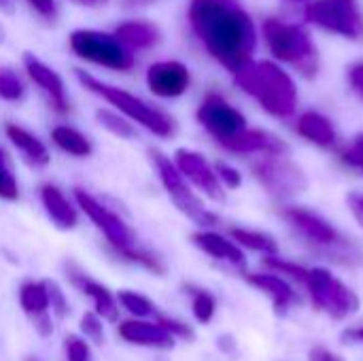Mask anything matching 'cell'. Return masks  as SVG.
Instances as JSON below:
<instances>
[{
	"label": "cell",
	"mask_w": 363,
	"mask_h": 361,
	"mask_svg": "<svg viewBox=\"0 0 363 361\" xmlns=\"http://www.w3.org/2000/svg\"><path fill=\"white\" fill-rule=\"evenodd\" d=\"M40 202L47 213V217L60 228V230H72L79 223V213L77 206L62 194L60 187L47 183L40 187Z\"/></svg>",
	"instance_id": "603a6c76"
},
{
	"label": "cell",
	"mask_w": 363,
	"mask_h": 361,
	"mask_svg": "<svg viewBox=\"0 0 363 361\" xmlns=\"http://www.w3.org/2000/svg\"><path fill=\"white\" fill-rule=\"evenodd\" d=\"M291 2H304V0H291Z\"/></svg>",
	"instance_id": "c3c4849f"
},
{
	"label": "cell",
	"mask_w": 363,
	"mask_h": 361,
	"mask_svg": "<svg viewBox=\"0 0 363 361\" xmlns=\"http://www.w3.org/2000/svg\"><path fill=\"white\" fill-rule=\"evenodd\" d=\"M345 340H351V343H362L363 345V326L362 328H351L342 334Z\"/></svg>",
	"instance_id": "f6af8a7d"
},
{
	"label": "cell",
	"mask_w": 363,
	"mask_h": 361,
	"mask_svg": "<svg viewBox=\"0 0 363 361\" xmlns=\"http://www.w3.org/2000/svg\"><path fill=\"white\" fill-rule=\"evenodd\" d=\"M26 361H36V360H26Z\"/></svg>",
	"instance_id": "681fc988"
},
{
	"label": "cell",
	"mask_w": 363,
	"mask_h": 361,
	"mask_svg": "<svg viewBox=\"0 0 363 361\" xmlns=\"http://www.w3.org/2000/svg\"><path fill=\"white\" fill-rule=\"evenodd\" d=\"M223 149L238 155H289V145L277 134L262 128H247L236 138L223 145Z\"/></svg>",
	"instance_id": "2e32d148"
},
{
	"label": "cell",
	"mask_w": 363,
	"mask_h": 361,
	"mask_svg": "<svg viewBox=\"0 0 363 361\" xmlns=\"http://www.w3.org/2000/svg\"><path fill=\"white\" fill-rule=\"evenodd\" d=\"M236 85L249 94L268 115L277 119H289L298 109V87L291 74L270 60L247 64L234 74Z\"/></svg>",
	"instance_id": "7a4b0ae2"
},
{
	"label": "cell",
	"mask_w": 363,
	"mask_h": 361,
	"mask_svg": "<svg viewBox=\"0 0 363 361\" xmlns=\"http://www.w3.org/2000/svg\"><path fill=\"white\" fill-rule=\"evenodd\" d=\"M213 168H215V174H217L219 183H221L225 189H238V187L242 185V174H240L234 166H230V164H225V162H215Z\"/></svg>",
	"instance_id": "8d00e7d4"
},
{
	"label": "cell",
	"mask_w": 363,
	"mask_h": 361,
	"mask_svg": "<svg viewBox=\"0 0 363 361\" xmlns=\"http://www.w3.org/2000/svg\"><path fill=\"white\" fill-rule=\"evenodd\" d=\"M115 298H117V304H121V309L128 311L134 319H147V317H151V315L157 313L155 311V304L147 296H143L138 291L121 289Z\"/></svg>",
	"instance_id": "f1b7e54d"
},
{
	"label": "cell",
	"mask_w": 363,
	"mask_h": 361,
	"mask_svg": "<svg viewBox=\"0 0 363 361\" xmlns=\"http://www.w3.org/2000/svg\"><path fill=\"white\" fill-rule=\"evenodd\" d=\"M187 17L208 55L225 70L236 74L253 62L257 32L236 0H191Z\"/></svg>",
	"instance_id": "6da1fadb"
},
{
	"label": "cell",
	"mask_w": 363,
	"mask_h": 361,
	"mask_svg": "<svg viewBox=\"0 0 363 361\" xmlns=\"http://www.w3.org/2000/svg\"><path fill=\"white\" fill-rule=\"evenodd\" d=\"M245 281L272 300L277 315H285L289 309H294L300 302L294 287L274 272H245Z\"/></svg>",
	"instance_id": "d6986e66"
},
{
	"label": "cell",
	"mask_w": 363,
	"mask_h": 361,
	"mask_svg": "<svg viewBox=\"0 0 363 361\" xmlns=\"http://www.w3.org/2000/svg\"><path fill=\"white\" fill-rule=\"evenodd\" d=\"M23 81L19 79V74L13 68H0V100L6 102H17L23 98Z\"/></svg>",
	"instance_id": "1f68e13d"
},
{
	"label": "cell",
	"mask_w": 363,
	"mask_h": 361,
	"mask_svg": "<svg viewBox=\"0 0 363 361\" xmlns=\"http://www.w3.org/2000/svg\"><path fill=\"white\" fill-rule=\"evenodd\" d=\"M151 160L155 164L157 177L166 189V194L170 196V200L174 202V206L196 226L202 228H215L219 223V217L208 211L202 202V198L191 189V185L183 179V174L179 172V168L174 166V162L164 155L162 151H151Z\"/></svg>",
	"instance_id": "ba28073f"
},
{
	"label": "cell",
	"mask_w": 363,
	"mask_h": 361,
	"mask_svg": "<svg viewBox=\"0 0 363 361\" xmlns=\"http://www.w3.org/2000/svg\"><path fill=\"white\" fill-rule=\"evenodd\" d=\"M79 4H85V6H100V4H106L108 0H74Z\"/></svg>",
	"instance_id": "bcb514c9"
},
{
	"label": "cell",
	"mask_w": 363,
	"mask_h": 361,
	"mask_svg": "<svg viewBox=\"0 0 363 361\" xmlns=\"http://www.w3.org/2000/svg\"><path fill=\"white\" fill-rule=\"evenodd\" d=\"M191 313L196 317L198 323L206 326L213 321L215 313H217V300L211 291L206 289H198V287H191Z\"/></svg>",
	"instance_id": "f546056e"
},
{
	"label": "cell",
	"mask_w": 363,
	"mask_h": 361,
	"mask_svg": "<svg viewBox=\"0 0 363 361\" xmlns=\"http://www.w3.org/2000/svg\"><path fill=\"white\" fill-rule=\"evenodd\" d=\"M117 334L121 340L134 347H145V349H155V351H170L174 349V338L155 321H145V319H128L121 321L117 328Z\"/></svg>",
	"instance_id": "e0dca14e"
},
{
	"label": "cell",
	"mask_w": 363,
	"mask_h": 361,
	"mask_svg": "<svg viewBox=\"0 0 363 361\" xmlns=\"http://www.w3.org/2000/svg\"><path fill=\"white\" fill-rule=\"evenodd\" d=\"M191 240L208 257L223 262V264H230L232 268L245 270V266H247L245 251L232 238H225L223 234H217L213 230H202V232H196L191 236Z\"/></svg>",
	"instance_id": "ffe728a7"
},
{
	"label": "cell",
	"mask_w": 363,
	"mask_h": 361,
	"mask_svg": "<svg viewBox=\"0 0 363 361\" xmlns=\"http://www.w3.org/2000/svg\"><path fill=\"white\" fill-rule=\"evenodd\" d=\"M296 132L304 140H308V143H313V145H317L321 149L334 147L336 145V138H338L332 119L325 117L319 111H306V113H302L298 117V121H296Z\"/></svg>",
	"instance_id": "7402d4cb"
},
{
	"label": "cell",
	"mask_w": 363,
	"mask_h": 361,
	"mask_svg": "<svg viewBox=\"0 0 363 361\" xmlns=\"http://www.w3.org/2000/svg\"><path fill=\"white\" fill-rule=\"evenodd\" d=\"M304 17L308 23L342 38H363V13L357 0H311Z\"/></svg>",
	"instance_id": "9c48e42d"
},
{
	"label": "cell",
	"mask_w": 363,
	"mask_h": 361,
	"mask_svg": "<svg viewBox=\"0 0 363 361\" xmlns=\"http://www.w3.org/2000/svg\"><path fill=\"white\" fill-rule=\"evenodd\" d=\"M81 332L85 334V340H94L96 345L104 343V326H102V319L94 311L81 317Z\"/></svg>",
	"instance_id": "d590c367"
},
{
	"label": "cell",
	"mask_w": 363,
	"mask_h": 361,
	"mask_svg": "<svg viewBox=\"0 0 363 361\" xmlns=\"http://www.w3.org/2000/svg\"><path fill=\"white\" fill-rule=\"evenodd\" d=\"M6 136L13 143V147L23 155V160L34 166V168H45L51 162V155L45 147V143L40 138H36L32 132H28L26 128L17 126V123H6Z\"/></svg>",
	"instance_id": "cb8c5ba5"
},
{
	"label": "cell",
	"mask_w": 363,
	"mask_h": 361,
	"mask_svg": "<svg viewBox=\"0 0 363 361\" xmlns=\"http://www.w3.org/2000/svg\"><path fill=\"white\" fill-rule=\"evenodd\" d=\"M230 238H232L240 249L259 253V255H264V257L279 255V243H277L274 236H270L268 232L249 230V228H230Z\"/></svg>",
	"instance_id": "484cf974"
},
{
	"label": "cell",
	"mask_w": 363,
	"mask_h": 361,
	"mask_svg": "<svg viewBox=\"0 0 363 361\" xmlns=\"http://www.w3.org/2000/svg\"><path fill=\"white\" fill-rule=\"evenodd\" d=\"M347 81L351 85V89L363 100V62H355L349 66L347 70Z\"/></svg>",
	"instance_id": "ab89813d"
},
{
	"label": "cell",
	"mask_w": 363,
	"mask_h": 361,
	"mask_svg": "<svg viewBox=\"0 0 363 361\" xmlns=\"http://www.w3.org/2000/svg\"><path fill=\"white\" fill-rule=\"evenodd\" d=\"M115 38L128 49H149L160 40V30L155 23L145 19H128L121 21L115 30Z\"/></svg>",
	"instance_id": "d4e9b609"
},
{
	"label": "cell",
	"mask_w": 363,
	"mask_h": 361,
	"mask_svg": "<svg viewBox=\"0 0 363 361\" xmlns=\"http://www.w3.org/2000/svg\"><path fill=\"white\" fill-rule=\"evenodd\" d=\"M217 345H219V349H221L225 355H232V353L236 351V343H234V338H232V336H228V334H225V336H221Z\"/></svg>",
	"instance_id": "ee69618b"
},
{
	"label": "cell",
	"mask_w": 363,
	"mask_h": 361,
	"mask_svg": "<svg viewBox=\"0 0 363 361\" xmlns=\"http://www.w3.org/2000/svg\"><path fill=\"white\" fill-rule=\"evenodd\" d=\"M362 172H363V168H362Z\"/></svg>",
	"instance_id": "816d5d0a"
},
{
	"label": "cell",
	"mask_w": 363,
	"mask_h": 361,
	"mask_svg": "<svg viewBox=\"0 0 363 361\" xmlns=\"http://www.w3.org/2000/svg\"><path fill=\"white\" fill-rule=\"evenodd\" d=\"M340 160L345 162V164H349V166H353V168H363V132L362 134H357L355 136V140H353V145L351 147H347L342 153H340Z\"/></svg>",
	"instance_id": "f35d334b"
},
{
	"label": "cell",
	"mask_w": 363,
	"mask_h": 361,
	"mask_svg": "<svg viewBox=\"0 0 363 361\" xmlns=\"http://www.w3.org/2000/svg\"><path fill=\"white\" fill-rule=\"evenodd\" d=\"M172 162L179 168V172L183 174V179L191 187H196L198 191H202L213 202H223L225 200V189L219 183L213 164L202 153L191 151V149H177Z\"/></svg>",
	"instance_id": "4fadbf2b"
},
{
	"label": "cell",
	"mask_w": 363,
	"mask_h": 361,
	"mask_svg": "<svg viewBox=\"0 0 363 361\" xmlns=\"http://www.w3.org/2000/svg\"><path fill=\"white\" fill-rule=\"evenodd\" d=\"M308 361H345V357H340L338 353H334L332 349H328L323 345H315L308 351Z\"/></svg>",
	"instance_id": "7bdbcfd3"
},
{
	"label": "cell",
	"mask_w": 363,
	"mask_h": 361,
	"mask_svg": "<svg viewBox=\"0 0 363 361\" xmlns=\"http://www.w3.org/2000/svg\"><path fill=\"white\" fill-rule=\"evenodd\" d=\"M70 281L74 287L81 289L83 296H87L94 304V313L102 319V321H117L119 319V304H117V298L104 287L100 285L98 281L89 279L87 274L83 272H74L70 274Z\"/></svg>",
	"instance_id": "44dd1931"
},
{
	"label": "cell",
	"mask_w": 363,
	"mask_h": 361,
	"mask_svg": "<svg viewBox=\"0 0 363 361\" xmlns=\"http://www.w3.org/2000/svg\"><path fill=\"white\" fill-rule=\"evenodd\" d=\"M19 306L32 319L34 330L40 336H51V313H49V296L45 281H28L19 287Z\"/></svg>",
	"instance_id": "ac0fdd59"
},
{
	"label": "cell",
	"mask_w": 363,
	"mask_h": 361,
	"mask_svg": "<svg viewBox=\"0 0 363 361\" xmlns=\"http://www.w3.org/2000/svg\"><path fill=\"white\" fill-rule=\"evenodd\" d=\"M249 166L264 191L279 202L291 200L308 189L306 172L289 155H257Z\"/></svg>",
	"instance_id": "52a82bcc"
},
{
	"label": "cell",
	"mask_w": 363,
	"mask_h": 361,
	"mask_svg": "<svg viewBox=\"0 0 363 361\" xmlns=\"http://www.w3.org/2000/svg\"><path fill=\"white\" fill-rule=\"evenodd\" d=\"M279 215L285 219V223L298 234V238L304 243V247L311 253H319L323 249H330L338 243H342L347 236L340 234L328 219H323L319 213L304 209V206H283Z\"/></svg>",
	"instance_id": "8fae6325"
},
{
	"label": "cell",
	"mask_w": 363,
	"mask_h": 361,
	"mask_svg": "<svg viewBox=\"0 0 363 361\" xmlns=\"http://www.w3.org/2000/svg\"><path fill=\"white\" fill-rule=\"evenodd\" d=\"M200 126L223 147L232 138H236L242 130H247V117L232 106L223 96L219 94H206L202 104L196 113Z\"/></svg>",
	"instance_id": "7c38bea8"
},
{
	"label": "cell",
	"mask_w": 363,
	"mask_h": 361,
	"mask_svg": "<svg viewBox=\"0 0 363 361\" xmlns=\"http://www.w3.org/2000/svg\"><path fill=\"white\" fill-rule=\"evenodd\" d=\"M145 2H149V0H125V4H130V6H136V4H145Z\"/></svg>",
	"instance_id": "7dc6e473"
},
{
	"label": "cell",
	"mask_w": 363,
	"mask_h": 361,
	"mask_svg": "<svg viewBox=\"0 0 363 361\" xmlns=\"http://www.w3.org/2000/svg\"><path fill=\"white\" fill-rule=\"evenodd\" d=\"M47 287V296H49V313H53L57 319H64L68 315V300L64 296V291L60 289V285L55 281H45Z\"/></svg>",
	"instance_id": "e575fe53"
},
{
	"label": "cell",
	"mask_w": 363,
	"mask_h": 361,
	"mask_svg": "<svg viewBox=\"0 0 363 361\" xmlns=\"http://www.w3.org/2000/svg\"><path fill=\"white\" fill-rule=\"evenodd\" d=\"M74 200H77V206L94 221V226L104 234V238L108 240V245L125 260L130 262H136L140 266H145L147 270L155 272V274H162L164 272V266L162 262L149 253V251H143L138 245H136V236L134 232L130 230V226L117 215L113 213L108 206H104L98 198H94L91 194H87L85 189L77 187L74 189Z\"/></svg>",
	"instance_id": "3957f363"
},
{
	"label": "cell",
	"mask_w": 363,
	"mask_h": 361,
	"mask_svg": "<svg viewBox=\"0 0 363 361\" xmlns=\"http://www.w3.org/2000/svg\"><path fill=\"white\" fill-rule=\"evenodd\" d=\"M19 198V185L13 172V166L6 157V153L0 149V200H17Z\"/></svg>",
	"instance_id": "d6a6232c"
},
{
	"label": "cell",
	"mask_w": 363,
	"mask_h": 361,
	"mask_svg": "<svg viewBox=\"0 0 363 361\" xmlns=\"http://www.w3.org/2000/svg\"><path fill=\"white\" fill-rule=\"evenodd\" d=\"M23 68H26L28 77L45 91L53 111H57L60 115H66L70 111V104L66 98V87H64L62 77L32 53H23Z\"/></svg>",
	"instance_id": "9a60e30c"
},
{
	"label": "cell",
	"mask_w": 363,
	"mask_h": 361,
	"mask_svg": "<svg viewBox=\"0 0 363 361\" xmlns=\"http://www.w3.org/2000/svg\"><path fill=\"white\" fill-rule=\"evenodd\" d=\"M264 268L270 270V272H274V274H279V277H283V279H291V281H296V283H300V285L306 283L308 272H311V268H306V266H302V264H298V262L285 260V257H281V255L264 257Z\"/></svg>",
	"instance_id": "83f0119b"
},
{
	"label": "cell",
	"mask_w": 363,
	"mask_h": 361,
	"mask_svg": "<svg viewBox=\"0 0 363 361\" xmlns=\"http://www.w3.org/2000/svg\"><path fill=\"white\" fill-rule=\"evenodd\" d=\"M304 287L313 306L334 321L353 317L362 306L359 296L325 268H311Z\"/></svg>",
	"instance_id": "8992f818"
},
{
	"label": "cell",
	"mask_w": 363,
	"mask_h": 361,
	"mask_svg": "<svg viewBox=\"0 0 363 361\" xmlns=\"http://www.w3.org/2000/svg\"><path fill=\"white\" fill-rule=\"evenodd\" d=\"M51 140L60 151H64L72 157H89L94 151L91 140L85 134H81L77 128H70V126H55L51 130Z\"/></svg>",
	"instance_id": "4316f807"
},
{
	"label": "cell",
	"mask_w": 363,
	"mask_h": 361,
	"mask_svg": "<svg viewBox=\"0 0 363 361\" xmlns=\"http://www.w3.org/2000/svg\"><path fill=\"white\" fill-rule=\"evenodd\" d=\"M70 49L77 57L111 70H130L134 66L132 51H128L115 38V34L96 30H74L70 34Z\"/></svg>",
	"instance_id": "30bf717a"
},
{
	"label": "cell",
	"mask_w": 363,
	"mask_h": 361,
	"mask_svg": "<svg viewBox=\"0 0 363 361\" xmlns=\"http://www.w3.org/2000/svg\"><path fill=\"white\" fill-rule=\"evenodd\" d=\"M96 119L104 130H108L111 134H115L119 138H134L136 136V128L130 121H125L123 117H119L117 113H111L106 109H98Z\"/></svg>",
	"instance_id": "4dcf8cb0"
},
{
	"label": "cell",
	"mask_w": 363,
	"mask_h": 361,
	"mask_svg": "<svg viewBox=\"0 0 363 361\" xmlns=\"http://www.w3.org/2000/svg\"><path fill=\"white\" fill-rule=\"evenodd\" d=\"M268 51L277 62L294 66L304 79H315L319 72V51L306 28L268 17L262 26Z\"/></svg>",
	"instance_id": "277c9868"
},
{
	"label": "cell",
	"mask_w": 363,
	"mask_h": 361,
	"mask_svg": "<svg viewBox=\"0 0 363 361\" xmlns=\"http://www.w3.org/2000/svg\"><path fill=\"white\" fill-rule=\"evenodd\" d=\"M0 2H4V0H0Z\"/></svg>",
	"instance_id": "f907efd6"
},
{
	"label": "cell",
	"mask_w": 363,
	"mask_h": 361,
	"mask_svg": "<svg viewBox=\"0 0 363 361\" xmlns=\"http://www.w3.org/2000/svg\"><path fill=\"white\" fill-rule=\"evenodd\" d=\"M191 85L189 68L179 60L155 62L147 68V87L160 98H179Z\"/></svg>",
	"instance_id": "5bb4252c"
},
{
	"label": "cell",
	"mask_w": 363,
	"mask_h": 361,
	"mask_svg": "<svg viewBox=\"0 0 363 361\" xmlns=\"http://www.w3.org/2000/svg\"><path fill=\"white\" fill-rule=\"evenodd\" d=\"M28 4L45 19H55L57 17V4L55 0H28Z\"/></svg>",
	"instance_id": "60d3db41"
},
{
	"label": "cell",
	"mask_w": 363,
	"mask_h": 361,
	"mask_svg": "<svg viewBox=\"0 0 363 361\" xmlns=\"http://www.w3.org/2000/svg\"><path fill=\"white\" fill-rule=\"evenodd\" d=\"M347 204H349V211L355 217V221L363 228V191H351L347 196Z\"/></svg>",
	"instance_id": "b9f144b4"
},
{
	"label": "cell",
	"mask_w": 363,
	"mask_h": 361,
	"mask_svg": "<svg viewBox=\"0 0 363 361\" xmlns=\"http://www.w3.org/2000/svg\"><path fill=\"white\" fill-rule=\"evenodd\" d=\"M155 323H160L174 340L177 338H183V340H191L194 338V330L187 326V323H183V321H179V319H174V317H168V315H157V321Z\"/></svg>",
	"instance_id": "74e56055"
},
{
	"label": "cell",
	"mask_w": 363,
	"mask_h": 361,
	"mask_svg": "<svg viewBox=\"0 0 363 361\" xmlns=\"http://www.w3.org/2000/svg\"><path fill=\"white\" fill-rule=\"evenodd\" d=\"M64 355H66V361H94L91 347L87 345L85 338L77 334H68L64 338Z\"/></svg>",
	"instance_id": "836d02e7"
},
{
	"label": "cell",
	"mask_w": 363,
	"mask_h": 361,
	"mask_svg": "<svg viewBox=\"0 0 363 361\" xmlns=\"http://www.w3.org/2000/svg\"><path fill=\"white\" fill-rule=\"evenodd\" d=\"M74 74L79 79V83L94 91L96 96H100L102 100H106L108 104H113L117 111H121L128 119L140 123L145 130H149L151 134L160 136V138H168L174 134V121L170 115H166L164 111L147 104L145 100H140L138 96L121 89V87H115V85H108L96 77H91L89 72L81 70V68H74Z\"/></svg>",
	"instance_id": "5b68a950"
}]
</instances>
